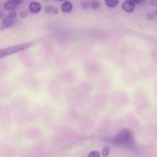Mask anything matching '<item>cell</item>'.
Returning <instances> with one entry per match:
<instances>
[{
	"mask_svg": "<svg viewBox=\"0 0 157 157\" xmlns=\"http://www.w3.org/2000/svg\"><path fill=\"white\" fill-rule=\"evenodd\" d=\"M113 145L121 148L133 150L135 148V136L133 132L129 128H124L110 139Z\"/></svg>",
	"mask_w": 157,
	"mask_h": 157,
	"instance_id": "6da1fadb",
	"label": "cell"
},
{
	"mask_svg": "<svg viewBox=\"0 0 157 157\" xmlns=\"http://www.w3.org/2000/svg\"><path fill=\"white\" fill-rule=\"evenodd\" d=\"M33 45V42H25L23 43V44L4 48H0V59L6 58V57L10 56L12 55H15V54L18 53V52H23L25 50H27V49L32 48Z\"/></svg>",
	"mask_w": 157,
	"mask_h": 157,
	"instance_id": "7a4b0ae2",
	"label": "cell"
},
{
	"mask_svg": "<svg viewBox=\"0 0 157 157\" xmlns=\"http://www.w3.org/2000/svg\"><path fill=\"white\" fill-rule=\"evenodd\" d=\"M22 2V0H8L4 4V9L7 11H13Z\"/></svg>",
	"mask_w": 157,
	"mask_h": 157,
	"instance_id": "3957f363",
	"label": "cell"
},
{
	"mask_svg": "<svg viewBox=\"0 0 157 157\" xmlns=\"http://www.w3.org/2000/svg\"><path fill=\"white\" fill-rule=\"evenodd\" d=\"M135 3L133 2L129 1V0H126L125 2L122 3L121 5V9L124 11V12H127V13H131L135 10Z\"/></svg>",
	"mask_w": 157,
	"mask_h": 157,
	"instance_id": "277c9868",
	"label": "cell"
},
{
	"mask_svg": "<svg viewBox=\"0 0 157 157\" xmlns=\"http://www.w3.org/2000/svg\"><path fill=\"white\" fill-rule=\"evenodd\" d=\"M15 23V18H11V17L7 16L6 18H5L3 19L2 22L1 26H0V29L1 30H5L6 29H9V28L12 27V25H14Z\"/></svg>",
	"mask_w": 157,
	"mask_h": 157,
	"instance_id": "5b68a950",
	"label": "cell"
},
{
	"mask_svg": "<svg viewBox=\"0 0 157 157\" xmlns=\"http://www.w3.org/2000/svg\"><path fill=\"white\" fill-rule=\"evenodd\" d=\"M41 9H42V6H41V3L38 2H32L29 5V10L31 13H38L41 12Z\"/></svg>",
	"mask_w": 157,
	"mask_h": 157,
	"instance_id": "8992f818",
	"label": "cell"
},
{
	"mask_svg": "<svg viewBox=\"0 0 157 157\" xmlns=\"http://www.w3.org/2000/svg\"><path fill=\"white\" fill-rule=\"evenodd\" d=\"M73 9V4L69 1H65L61 6V10L64 13H69Z\"/></svg>",
	"mask_w": 157,
	"mask_h": 157,
	"instance_id": "52a82bcc",
	"label": "cell"
},
{
	"mask_svg": "<svg viewBox=\"0 0 157 157\" xmlns=\"http://www.w3.org/2000/svg\"><path fill=\"white\" fill-rule=\"evenodd\" d=\"M105 5L109 8H114L119 4L120 0H104Z\"/></svg>",
	"mask_w": 157,
	"mask_h": 157,
	"instance_id": "ba28073f",
	"label": "cell"
},
{
	"mask_svg": "<svg viewBox=\"0 0 157 157\" xmlns=\"http://www.w3.org/2000/svg\"><path fill=\"white\" fill-rule=\"evenodd\" d=\"M44 11H45L46 13H51V12H52V13L58 14V9H57V8H54L53 6H46L45 9H44Z\"/></svg>",
	"mask_w": 157,
	"mask_h": 157,
	"instance_id": "9c48e42d",
	"label": "cell"
},
{
	"mask_svg": "<svg viewBox=\"0 0 157 157\" xmlns=\"http://www.w3.org/2000/svg\"><path fill=\"white\" fill-rule=\"evenodd\" d=\"M110 147H108V146H106V147H104V149H103V151H102L103 156L107 157L109 154H110Z\"/></svg>",
	"mask_w": 157,
	"mask_h": 157,
	"instance_id": "30bf717a",
	"label": "cell"
},
{
	"mask_svg": "<svg viewBox=\"0 0 157 157\" xmlns=\"http://www.w3.org/2000/svg\"><path fill=\"white\" fill-rule=\"evenodd\" d=\"M90 6L92 7V9H98L100 8V2L98 1H94V2H91V3H90Z\"/></svg>",
	"mask_w": 157,
	"mask_h": 157,
	"instance_id": "8fae6325",
	"label": "cell"
},
{
	"mask_svg": "<svg viewBox=\"0 0 157 157\" xmlns=\"http://www.w3.org/2000/svg\"><path fill=\"white\" fill-rule=\"evenodd\" d=\"M87 157H100V153L98 151H96V150H94V151H91L89 153Z\"/></svg>",
	"mask_w": 157,
	"mask_h": 157,
	"instance_id": "7c38bea8",
	"label": "cell"
},
{
	"mask_svg": "<svg viewBox=\"0 0 157 157\" xmlns=\"http://www.w3.org/2000/svg\"><path fill=\"white\" fill-rule=\"evenodd\" d=\"M8 16L11 17V18H15V17L17 16V12H15V10L10 11V12H9V15H8Z\"/></svg>",
	"mask_w": 157,
	"mask_h": 157,
	"instance_id": "4fadbf2b",
	"label": "cell"
},
{
	"mask_svg": "<svg viewBox=\"0 0 157 157\" xmlns=\"http://www.w3.org/2000/svg\"><path fill=\"white\" fill-rule=\"evenodd\" d=\"M19 15H20V17H21V18H26V17L28 16V12H26V11L22 10V11H21V12H19Z\"/></svg>",
	"mask_w": 157,
	"mask_h": 157,
	"instance_id": "5bb4252c",
	"label": "cell"
},
{
	"mask_svg": "<svg viewBox=\"0 0 157 157\" xmlns=\"http://www.w3.org/2000/svg\"><path fill=\"white\" fill-rule=\"evenodd\" d=\"M146 18H147V20L151 21V20H153L155 18V15H153V13H147V15H146Z\"/></svg>",
	"mask_w": 157,
	"mask_h": 157,
	"instance_id": "9a60e30c",
	"label": "cell"
},
{
	"mask_svg": "<svg viewBox=\"0 0 157 157\" xmlns=\"http://www.w3.org/2000/svg\"><path fill=\"white\" fill-rule=\"evenodd\" d=\"M129 1L133 2V3H135V4H142V3L144 2L145 0H129Z\"/></svg>",
	"mask_w": 157,
	"mask_h": 157,
	"instance_id": "2e32d148",
	"label": "cell"
},
{
	"mask_svg": "<svg viewBox=\"0 0 157 157\" xmlns=\"http://www.w3.org/2000/svg\"><path fill=\"white\" fill-rule=\"evenodd\" d=\"M150 4L153 6H157V0H149Z\"/></svg>",
	"mask_w": 157,
	"mask_h": 157,
	"instance_id": "e0dca14e",
	"label": "cell"
},
{
	"mask_svg": "<svg viewBox=\"0 0 157 157\" xmlns=\"http://www.w3.org/2000/svg\"><path fill=\"white\" fill-rule=\"evenodd\" d=\"M89 6H90V4H89L88 2H82V7L84 9H87Z\"/></svg>",
	"mask_w": 157,
	"mask_h": 157,
	"instance_id": "ac0fdd59",
	"label": "cell"
},
{
	"mask_svg": "<svg viewBox=\"0 0 157 157\" xmlns=\"http://www.w3.org/2000/svg\"><path fill=\"white\" fill-rule=\"evenodd\" d=\"M44 1L48 2V1H51V0H44ZM55 1H58V2H62V1H67V0H55Z\"/></svg>",
	"mask_w": 157,
	"mask_h": 157,
	"instance_id": "d6986e66",
	"label": "cell"
},
{
	"mask_svg": "<svg viewBox=\"0 0 157 157\" xmlns=\"http://www.w3.org/2000/svg\"><path fill=\"white\" fill-rule=\"evenodd\" d=\"M153 15H155V17H157V10L154 11V12H153Z\"/></svg>",
	"mask_w": 157,
	"mask_h": 157,
	"instance_id": "ffe728a7",
	"label": "cell"
},
{
	"mask_svg": "<svg viewBox=\"0 0 157 157\" xmlns=\"http://www.w3.org/2000/svg\"><path fill=\"white\" fill-rule=\"evenodd\" d=\"M2 14L1 12H0V18H2Z\"/></svg>",
	"mask_w": 157,
	"mask_h": 157,
	"instance_id": "44dd1931",
	"label": "cell"
}]
</instances>
